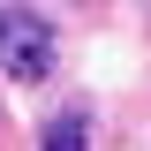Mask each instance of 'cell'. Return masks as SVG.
Returning <instances> with one entry per match:
<instances>
[{
  "instance_id": "6da1fadb",
  "label": "cell",
  "mask_w": 151,
  "mask_h": 151,
  "mask_svg": "<svg viewBox=\"0 0 151 151\" xmlns=\"http://www.w3.org/2000/svg\"><path fill=\"white\" fill-rule=\"evenodd\" d=\"M0 68L15 76V83H38V76L53 68V30H45L30 8H8V15H0Z\"/></svg>"
},
{
  "instance_id": "7a4b0ae2",
  "label": "cell",
  "mask_w": 151,
  "mask_h": 151,
  "mask_svg": "<svg viewBox=\"0 0 151 151\" xmlns=\"http://www.w3.org/2000/svg\"><path fill=\"white\" fill-rule=\"evenodd\" d=\"M45 151H83V129H76V121H53V129H45Z\"/></svg>"
}]
</instances>
